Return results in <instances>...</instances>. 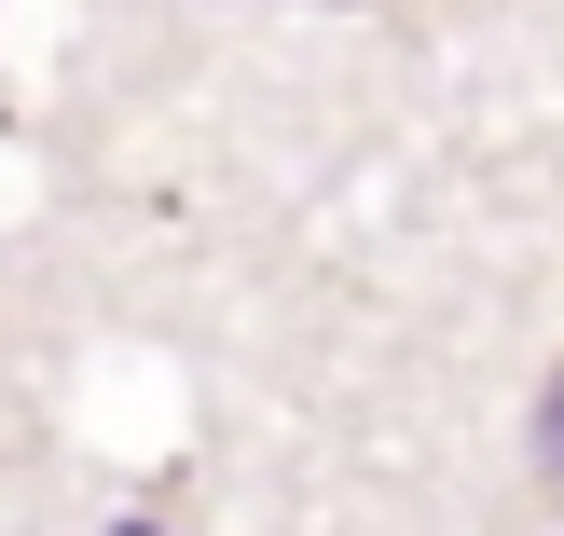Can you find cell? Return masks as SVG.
Returning <instances> with one entry per match:
<instances>
[{"label":"cell","mask_w":564,"mask_h":536,"mask_svg":"<svg viewBox=\"0 0 564 536\" xmlns=\"http://www.w3.org/2000/svg\"><path fill=\"white\" fill-rule=\"evenodd\" d=\"M523 440H538V482L564 495V358H551V385H538V427H523Z\"/></svg>","instance_id":"obj_1"},{"label":"cell","mask_w":564,"mask_h":536,"mask_svg":"<svg viewBox=\"0 0 564 536\" xmlns=\"http://www.w3.org/2000/svg\"><path fill=\"white\" fill-rule=\"evenodd\" d=\"M110 536H165V523H110Z\"/></svg>","instance_id":"obj_2"}]
</instances>
